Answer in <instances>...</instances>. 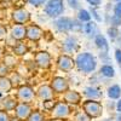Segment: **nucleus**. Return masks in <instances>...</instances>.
I'll list each match as a JSON object with an SVG mask.
<instances>
[{
  "mask_svg": "<svg viewBox=\"0 0 121 121\" xmlns=\"http://www.w3.org/2000/svg\"><path fill=\"white\" fill-rule=\"evenodd\" d=\"M48 121H63V119H56V117H52V119H50Z\"/></svg>",
  "mask_w": 121,
  "mask_h": 121,
  "instance_id": "79ce46f5",
  "label": "nucleus"
},
{
  "mask_svg": "<svg viewBox=\"0 0 121 121\" xmlns=\"http://www.w3.org/2000/svg\"><path fill=\"white\" fill-rule=\"evenodd\" d=\"M50 86H51V88L53 90V92L58 93V95H63L69 90L68 80L64 79L63 76H55L51 80V85Z\"/></svg>",
  "mask_w": 121,
  "mask_h": 121,
  "instance_id": "0eeeda50",
  "label": "nucleus"
},
{
  "mask_svg": "<svg viewBox=\"0 0 121 121\" xmlns=\"http://www.w3.org/2000/svg\"><path fill=\"white\" fill-rule=\"evenodd\" d=\"M116 121H121V114L120 113L116 115Z\"/></svg>",
  "mask_w": 121,
  "mask_h": 121,
  "instance_id": "37998d69",
  "label": "nucleus"
},
{
  "mask_svg": "<svg viewBox=\"0 0 121 121\" xmlns=\"http://www.w3.org/2000/svg\"><path fill=\"white\" fill-rule=\"evenodd\" d=\"M12 88H13V84L11 81V79L7 76H0V92L9 93L11 92Z\"/></svg>",
  "mask_w": 121,
  "mask_h": 121,
  "instance_id": "aec40b11",
  "label": "nucleus"
},
{
  "mask_svg": "<svg viewBox=\"0 0 121 121\" xmlns=\"http://www.w3.org/2000/svg\"><path fill=\"white\" fill-rule=\"evenodd\" d=\"M99 72H100V74H102L103 76H105V78H114L115 76V69L112 65H109V64L103 65L102 68H100Z\"/></svg>",
  "mask_w": 121,
  "mask_h": 121,
  "instance_id": "393cba45",
  "label": "nucleus"
},
{
  "mask_svg": "<svg viewBox=\"0 0 121 121\" xmlns=\"http://www.w3.org/2000/svg\"><path fill=\"white\" fill-rule=\"evenodd\" d=\"M92 119H91L84 110H80V112H78L74 116V121H91Z\"/></svg>",
  "mask_w": 121,
  "mask_h": 121,
  "instance_id": "bb28decb",
  "label": "nucleus"
},
{
  "mask_svg": "<svg viewBox=\"0 0 121 121\" xmlns=\"http://www.w3.org/2000/svg\"><path fill=\"white\" fill-rule=\"evenodd\" d=\"M108 97L110 99H120V97H121V87L119 85H112L108 88Z\"/></svg>",
  "mask_w": 121,
  "mask_h": 121,
  "instance_id": "5701e85b",
  "label": "nucleus"
},
{
  "mask_svg": "<svg viewBox=\"0 0 121 121\" xmlns=\"http://www.w3.org/2000/svg\"><path fill=\"white\" fill-rule=\"evenodd\" d=\"M9 74V67L5 63L0 62V76H7Z\"/></svg>",
  "mask_w": 121,
  "mask_h": 121,
  "instance_id": "473e14b6",
  "label": "nucleus"
},
{
  "mask_svg": "<svg viewBox=\"0 0 121 121\" xmlns=\"http://www.w3.org/2000/svg\"><path fill=\"white\" fill-rule=\"evenodd\" d=\"M114 15L121 18V3H116V5L114 6Z\"/></svg>",
  "mask_w": 121,
  "mask_h": 121,
  "instance_id": "f704fd0d",
  "label": "nucleus"
},
{
  "mask_svg": "<svg viewBox=\"0 0 121 121\" xmlns=\"http://www.w3.org/2000/svg\"><path fill=\"white\" fill-rule=\"evenodd\" d=\"M79 48V40L75 35H68L63 41V50L65 53H72L78 51Z\"/></svg>",
  "mask_w": 121,
  "mask_h": 121,
  "instance_id": "4468645a",
  "label": "nucleus"
},
{
  "mask_svg": "<svg viewBox=\"0 0 121 121\" xmlns=\"http://www.w3.org/2000/svg\"><path fill=\"white\" fill-rule=\"evenodd\" d=\"M86 1L90 4L91 7H98L100 3H102V0H86Z\"/></svg>",
  "mask_w": 121,
  "mask_h": 121,
  "instance_id": "e433bc0d",
  "label": "nucleus"
},
{
  "mask_svg": "<svg viewBox=\"0 0 121 121\" xmlns=\"http://www.w3.org/2000/svg\"><path fill=\"white\" fill-rule=\"evenodd\" d=\"M11 116L9 115V112L4 109H0V121H10Z\"/></svg>",
  "mask_w": 121,
  "mask_h": 121,
  "instance_id": "2f4dec72",
  "label": "nucleus"
},
{
  "mask_svg": "<svg viewBox=\"0 0 121 121\" xmlns=\"http://www.w3.org/2000/svg\"><path fill=\"white\" fill-rule=\"evenodd\" d=\"M95 44H96V46L100 50V56L102 55H108V51H109V44H108V41H107V38L104 36V35H102V34H98L95 39Z\"/></svg>",
  "mask_w": 121,
  "mask_h": 121,
  "instance_id": "a211bd4d",
  "label": "nucleus"
},
{
  "mask_svg": "<svg viewBox=\"0 0 121 121\" xmlns=\"http://www.w3.org/2000/svg\"><path fill=\"white\" fill-rule=\"evenodd\" d=\"M6 34H7V30H6V27L0 24V40H4L6 38Z\"/></svg>",
  "mask_w": 121,
  "mask_h": 121,
  "instance_id": "c9c22d12",
  "label": "nucleus"
},
{
  "mask_svg": "<svg viewBox=\"0 0 121 121\" xmlns=\"http://www.w3.org/2000/svg\"><path fill=\"white\" fill-rule=\"evenodd\" d=\"M0 97H1V92H0Z\"/></svg>",
  "mask_w": 121,
  "mask_h": 121,
  "instance_id": "49530a36",
  "label": "nucleus"
},
{
  "mask_svg": "<svg viewBox=\"0 0 121 121\" xmlns=\"http://www.w3.org/2000/svg\"><path fill=\"white\" fill-rule=\"evenodd\" d=\"M17 99L12 96H7L3 99L1 102V105H3V109L6 110V112H11V110H15L16 105H17Z\"/></svg>",
  "mask_w": 121,
  "mask_h": 121,
  "instance_id": "412c9836",
  "label": "nucleus"
},
{
  "mask_svg": "<svg viewBox=\"0 0 121 121\" xmlns=\"http://www.w3.org/2000/svg\"><path fill=\"white\" fill-rule=\"evenodd\" d=\"M27 121H45V115L39 110H33L28 116Z\"/></svg>",
  "mask_w": 121,
  "mask_h": 121,
  "instance_id": "a878e982",
  "label": "nucleus"
},
{
  "mask_svg": "<svg viewBox=\"0 0 121 121\" xmlns=\"http://www.w3.org/2000/svg\"><path fill=\"white\" fill-rule=\"evenodd\" d=\"M52 116L56 119H67L72 114V109H70V105H68L63 100H59V102H56L55 107L51 110Z\"/></svg>",
  "mask_w": 121,
  "mask_h": 121,
  "instance_id": "20e7f679",
  "label": "nucleus"
},
{
  "mask_svg": "<svg viewBox=\"0 0 121 121\" xmlns=\"http://www.w3.org/2000/svg\"><path fill=\"white\" fill-rule=\"evenodd\" d=\"M67 3L70 6V9H73V10H80V3H79V0H67Z\"/></svg>",
  "mask_w": 121,
  "mask_h": 121,
  "instance_id": "7c9ffc66",
  "label": "nucleus"
},
{
  "mask_svg": "<svg viewBox=\"0 0 121 121\" xmlns=\"http://www.w3.org/2000/svg\"><path fill=\"white\" fill-rule=\"evenodd\" d=\"M115 1H116V3H121V0H115Z\"/></svg>",
  "mask_w": 121,
  "mask_h": 121,
  "instance_id": "a18cd8bd",
  "label": "nucleus"
},
{
  "mask_svg": "<svg viewBox=\"0 0 121 121\" xmlns=\"http://www.w3.org/2000/svg\"><path fill=\"white\" fill-rule=\"evenodd\" d=\"M115 59H116V62L121 65V50L120 48L115 50Z\"/></svg>",
  "mask_w": 121,
  "mask_h": 121,
  "instance_id": "58836bf2",
  "label": "nucleus"
},
{
  "mask_svg": "<svg viewBox=\"0 0 121 121\" xmlns=\"http://www.w3.org/2000/svg\"><path fill=\"white\" fill-rule=\"evenodd\" d=\"M35 92L32 86L29 85H21L17 88V98L21 100V102H32V100L35 98Z\"/></svg>",
  "mask_w": 121,
  "mask_h": 121,
  "instance_id": "39448f33",
  "label": "nucleus"
},
{
  "mask_svg": "<svg viewBox=\"0 0 121 121\" xmlns=\"http://www.w3.org/2000/svg\"><path fill=\"white\" fill-rule=\"evenodd\" d=\"M74 60H75V67L78 68L80 73L90 74V73L95 72L97 68V59L90 52L78 53V56Z\"/></svg>",
  "mask_w": 121,
  "mask_h": 121,
  "instance_id": "f257e3e1",
  "label": "nucleus"
},
{
  "mask_svg": "<svg viewBox=\"0 0 121 121\" xmlns=\"http://www.w3.org/2000/svg\"><path fill=\"white\" fill-rule=\"evenodd\" d=\"M46 1H47V0H28V3H29L30 5L35 6V7H39V6L45 5Z\"/></svg>",
  "mask_w": 121,
  "mask_h": 121,
  "instance_id": "72a5a7b5",
  "label": "nucleus"
},
{
  "mask_svg": "<svg viewBox=\"0 0 121 121\" xmlns=\"http://www.w3.org/2000/svg\"><path fill=\"white\" fill-rule=\"evenodd\" d=\"M35 95L41 100H50V99H53V97H55V92H53V90L51 88L50 85H41V86H39V88L36 90Z\"/></svg>",
  "mask_w": 121,
  "mask_h": 121,
  "instance_id": "2eb2a0df",
  "label": "nucleus"
},
{
  "mask_svg": "<svg viewBox=\"0 0 121 121\" xmlns=\"http://www.w3.org/2000/svg\"><path fill=\"white\" fill-rule=\"evenodd\" d=\"M11 18H12V21H13L15 24L24 26L26 23H28L30 21V13H29V11H27L26 9L19 7V9H16V10L12 11Z\"/></svg>",
  "mask_w": 121,
  "mask_h": 121,
  "instance_id": "1a4fd4ad",
  "label": "nucleus"
},
{
  "mask_svg": "<svg viewBox=\"0 0 121 121\" xmlns=\"http://www.w3.org/2000/svg\"><path fill=\"white\" fill-rule=\"evenodd\" d=\"M90 13H92V16L97 19V21L98 22H100V21H102V17H100V16H98V12H97V10H96V7H91V12Z\"/></svg>",
  "mask_w": 121,
  "mask_h": 121,
  "instance_id": "4c0bfd02",
  "label": "nucleus"
},
{
  "mask_svg": "<svg viewBox=\"0 0 121 121\" xmlns=\"http://www.w3.org/2000/svg\"><path fill=\"white\" fill-rule=\"evenodd\" d=\"M82 110L91 117V119H98L103 114V107L99 100L87 99L82 103Z\"/></svg>",
  "mask_w": 121,
  "mask_h": 121,
  "instance_id": "7ed1b4c3",
  "label": "nucleus"
},
{
  "mask_svg": "<svg viewBox=\"0 0 121 121\" xmlns=\"http://www.w3.org/2000/svg\"><path fill=\"white\" fill-rule=\"evenodd\" d=\"M78 21H80L81 23H87L91 21V13L90 11L85 9H80L78 11Z\"/></svg>",
  "mask_w": 121,
  "mask_h": 121,
  "instance_id": "b1692460",
  "label": "nucleus"
},
{
  "mask_svg": "<svg viewBox=\"0 0 121 121\" xmlns=\"http://www.w3.org/2000/svg\"><path fill=\"white\" fill-rule=\"evenodd\" d=\"M26 32H27L26 26L15 24V26L11 27V30H10V35H11V38L15 39L16 41H23V40L26 39Z\"/></svg>",
  "mask_w": 121,
  "mask_h": 121,
  "instance_id": "dca6fc26",
  "label": "nucleus"
},
{
  "mask_svg": "<svg viewBox=\"0 0 121 121\" xmlns=\"http://www.w3.org/2000/svg\"><path fill=\"white\" fill-rule=\"evenodd\" d=\"M55 104H56V102H55L53 99H50V100H44V108H45L46 110H48V112H51L52 108L55 107Z\"/></svg>",
  "mask_w": 121,
  "mask_h": 121,
  "instance_id": "c756f323",
  "label": "nucleus"
},
{
  "mask_svg": "<svg viewBox=\"0 0 121 121\" xmlns=\"http://www.w3.org/2000/svg\"><path fill=\"white\" fill-rule=\"evenodd\" d=\"M84 96L87 97V99H92V100H99L102 98V92L97 88V87H86L84 91Z\"/></svg>",
  "mask_w": 121,
  "mask_h": 121,
  "instance_id": "6ab92c4d",
  "label": "nucleus"
},
{
  "mask_svg": "<svg viewBox=\"0 0 121 121\" xmlns=\"http://www.w3.org/2000/svg\"><path fill=\"white\" fill-rule=\"evenodd\" d=\"M108 34H109V38L112 39V40H116V39L120 36L119 30H117V28H115V27L109 28V29H108Z\"/></svg>",
  "mask_w": 121,
  "mask_h": 121,
  "instance_id": "cd10ccee",
  "label": "nucleus"
},
{
  "mask_svg": "<svg viewBox=\"0 0 121 121\" xmlns=\"http://www.w3.org/2000/svg\"><path fill=\"white\" fill-rule=\"evenodd\" d=\"M116 110H117V113L121 114V99H119L116 103Z\"/></svg>",
  "mask_w": 121,
  "mask_h": 121,
  "instance_id": "ea45409f",
  "label": "nucleus"
},
{
  "mask_svg": "<svg viewBox=\"0 0 121 121\" xmlns=\"http://www.w3.org/2000/svg\"><path fill=\"white\" fill-rule=\"evenodd\" d=\"M26 28H27L26 39H28L29 41L38 43L44 35V30L41 29V27H39L38 24H30V26H28Z\"/></svg>",
  "mask_w": 121,
  "mask_h": 121,
  "instance_id": "f8f14e48",
  "label": "nucleus"
},
{
  "mask_svg": "<svg viewBox=\"0 0 121 121\" xmlns=\"http://www.w3.org/2000/svg\"><path fill=\"white\" fill-rule=\"evenodd\" d=\"M32 112H33L32 105H30L29 103H27V102H18L16 108H15V115L21 121L27 120Z\"/></svg>",
  "mask_w": 121,
  "mask_h": 121,
  "instance_id": "9d476101",
  "label": "nucleus"
},
{
  "mask_svg": "<svg viewBox=\"0 0 121 121\" xmlns=\"http://www.w3.org/2000/svg\"><path fill=\"white\" fill-rule=\"evenodd\" d=\"M3 58H4V51H3V48L0 47V62H1Z\"/></svg>",
  "mask_w": 121,
  "mask_h": 121,
  "instance_id": "a19ab883",
  "label": "nucleus"
},
{
  "mask_svg": "<svg viewBox=\"0 0 121 121\" xmlns=\"http://www.w3.org/2000/svg\"><path fill=\"white\" fill-rule=\"evenodd\" d=\"M82 30L85 32L86 36L90 38V39H95L98 34H100V33H99V28H98L97 23H96V22H92V21H90V22L85 23Z\"/></svg>",
  "mask_w": 121,
  "mask_h": 121,
  "instance_id": "f3484780",
  "label": "nucleus"
},
{
  "mask_svg": "<svg viewBox=\"0 0 121 121\" xmlns=\"http://www.w3.org/2000/svg\"><path fill=\"white\" fill-rule=\"evenodd\" d=\"M110 24H112V27L117 28L119 26H121V18H119L115 15H113L112 17H110Z\"/></svg>",
  "mask_w": 121,
  "mask_h": 121,
  "instance_id": "c85d7f7f",
  "label": "nucleus"
},
{
  "mask_svg": "<svg viewBox=\"0 0 121 121\" xmlns=\"http://www.w3.org/2000/svg\"><path fill=\"white\" fill-rule=\"evenodd\" d=\"M64 12L63 0H47L45 4V13L50 18H58Z\"/></svg>",
  "mask_w": 121,
  "mask_h": 121,
  "instance_id": "f03ea898",
  "label": "nucleus"
},
{
  "mask_svg": "<svg viewBox=\"0 0 121 121\" xmlns=\"http://www.w3.org/2000/svg\"><path fill=\"white\" fill-rule=\"evenodd\" d=\"M34 60L36 65L40 68V69H50L52 65L51 63V56L47 51H39L36 52L35 57H34Z\"/></svg>",
  "mask_w": 121,
  "mask_h": 121,
  "instance_id": "9b49d317",
  "label": "nucleus"
},
{
  "mask_svg": "<svg viewBox=\"0 0 121 121\" xmlns=\"http://www.w3.org/2000/svg\"><path fill=\"white\" fill-rule=\"evenodd\" d=\"M12 52H13L15 56H18V57L24 56V55L28 53V46H27L24 43H22V41H18V43L13 46Z\"/></svg>",
  "mask_w": 121,
  "mask_h": 121,
  "instance_id": "4be33fe9",
  "label": "nucleus"
},
{
  "mask_svg": "<svg viewBox=\"0 0 121 121\" xmlns=\"http://www.w3.org/2000/svg\"><path fill=\"white\" fill-rule=\"evenodd\" d=\"M74 67H75V60L69 55L64 53V55H60L57 58V68L60 70V72L68 73V72H70V70H73Z\"/></svg>",
  "mask_w": 121,
  "mask_h": 121,
  "instance_id": "423d86ee",
  "label": "nucleus"
},
{
  "mask_svg": "<svg viewBox=\"0 0 121 121\" xmlns=\"http://www.w3.org/2000/svg\"><path fill=\"white\" fill-rule=\"evenodd\" d=\"M10 121H21V120H19V119H17V117L15 116V117H11V119H10Z\"/></svg>",
  "mask_w": 121,
  "mask_h": 121,
  "instance_id": "c03bdc74",
  "label": "nucleus"
},
{
  "mask_svg": "<svg viewBox=\"0 0 121 121\" xmlns=\"http://www.w3.org/2000/svg\"><path fill=\"white\" fill-rule=\"evenodd\" d=\"M73 22H74V19L73 18H70V17H58L56 18V21H55V28L58 30V32L60 33H68V32H72L73 30Z\"/></svg>",
  "mask_w": 121,
  "mask_h": 121,
  "instance_id": "6e6552de",
  "label": "nucleus"
},
{
  "mask_svg": "<svg viewBox=\"0 0 121 121\" xmlns=\"http://www.w3.org/2000/svg\"><path fill=\"white\" fill-rule=\"evenodd\" d=\"M82 100V96L75 90H68L65 93H63V102L68 105H79Z\"/></svg>",
  "mask_w": 121,
  "mask_h": 121,
  "instance_id": "ddd939ff",
  "label": "nucleus"
}]
</instances>
